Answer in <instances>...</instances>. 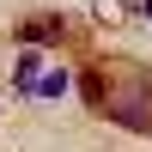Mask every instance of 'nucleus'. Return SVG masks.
I'll return each instance as SVG.
<instances>
[{
	"label": "nucleus",
	"instance_id": "1",
	"mask_svg": "<svg viewBox=\"0 0 152 152\" xmlns=\"http://www.w3.org/2000/svg\"><path fill=\"white\" fill-rule=\"evenodd\" d=\"M104 116H116V122H128V128L152 134V116H146V110H134V104H104Z\"/></svg>",
	"mask_w": 152,
	"mask_h": 152
}]
</instances>
